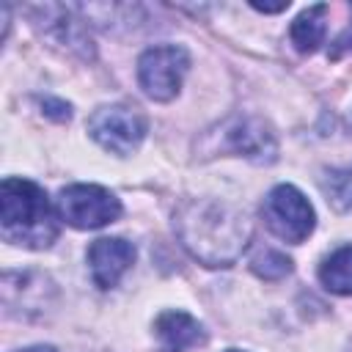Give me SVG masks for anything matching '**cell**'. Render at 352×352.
<instances>
[{"label": "cell", "mask_w": 352, "mask_h": 352, "mask_svg": "<svg viewBox=\"0 0 352 352\" xmlns=\"http://www.w3.org/2000/svg\"><path fill=\"white\" fill-rule=\"evenodd\" d=\"M173 228L184 250L206 267H231L250 242L248 214L212 198L184 201L173 212Z\"/></svg>", "instance_id": "cell-1"}, {"label": "cell", "mask_w": 352, "mask_h": 352, "mask_svg": "<svg viewBox=\"0 0 352 352\" xmlns=\"http://www.w3.org/2000/svg\"><path fill=\"white\" fill-rule=\"evenodd\" d=\"M58 209L30 179H3L0 184V234L6 242L44 250L58 239Z\"/></svg>", "instance_id": "cell-2"}, {"label": "cell", "mask_w": 352, "mask_h": 352, "mask_svg": "<svg viewBox=\"0 0 352 352\" xmlns=\"http://www.w3.org/2000/svg\"><path fill=\"white\" fill-rule=\"evenodd\" d=\"M201 151H206V157L234 154V157H245L261 165L278 157V140L267 121L256 116H231L206 132Z\"/></svg>", "instance_id": "cell-3"}, {"label": "cell", "mask_w": 352, "mask_h": 352, "mask_svg": "<svg viewBox=\"0 0 352 352\" xmlns=\"http://www.w3.org/2000/svg\"><path fill=\"white\" fill-rule=\"evenodd\" d=\"M261 214H264L267 228L292 245H300L302 239H308V234L316 226L314 206L308 204V198L294 184L272 187L261 204Z\"/></svg>", "instance_id": "cell-4"}, {"label": "cell", "mask_w": 352, "mask_h": 352, "mask_svg": "<svg viewBox=\"0 0 352 352\" xmlns=\"http://www.w3.org/2000/svg\"><path fill=\"white\" fill-rule=\"evenodd\" d=\"M146 116L132 104H104L88 118V135L104 151H113L118 157L138 151L146 138Z\"/></svg>", "instance_id": "cell-5"}, {"label": "cell", "mask_w": 352, "mask_h": 352, "mask_svg": "<svg viewBox=\"0 0 352 352\" xmlns=\"http://www.w3.org/2000/svg\"><path fill=\"white\" fill-rule=\"evenodd\" d=\"M55 209L72 228H102L121 214V201L99 184H69L60 190Z\"/></svg>", "instance_id": "cell-6"}, {"label": "cell", "mask_w": 352, "mask_h": 352, "mask_svg": "<svg viewBox=\"0 0 352 352\" xmlns=\"http://www.w3.org/2000/svg\"><path fill=\"white\" fill-rule=\"evenodd\" d=\"M187 69H190V55L184 47L176 44L151 47L138 60V82L146 91V96L157 102H170L179 94Z\"/></svg>", "instance_id": "cell-7"}, {"label": "cell", "mask_w": 352, "mask_h": 352, "mask_svg": "<svg viewBox=\"0 0 352 352\" xmlns=\"http://www.w3.org/2000/svg\"><path fill=\"white\" fill-rule=\"evenodd\" d=\"M28 14L33 16V25L50 36L55 44L66 47L69 52L80 55V58H94V41L85 30V22L77 19L72 14V8L66 6H30Z\"/></svg>", "instance_id": "cell-8"}, {"label": "cell", "mask_w": 352, "mask_h": 352, "mask_svg": "<svg viewBox=\"0 0 352 352\" xmlns=\"http://www.w3.org/2000/svg\"><path fill=\"white\" fill-rule=\"evenodd\" d=\"M135 261V245L121 236H102L88 248L91 278L99 289H113Z\"/></svg>", "instance_id": "cell-9"}, {"label": "cell", "mask_w": 352, "mask_h": 352, "mask_svg": "<svg viewBox=\"0 0 352 352\" xmlns=\"http://www.w3.org/2000/svg\"><path fill=\"white\" fill-rule=\"evenodd\" d=\"M154 333L162 352H187L206 341L201 322L184 311H162L154 322Z\"/></svg>", "instance_id": "cell-10"}, {"label": "cell", "mask_w": 352, "mask_h": 352, "mask_svg": "<svg viewBox=\"0 0 352 352\" xmlns=\"http://www.w3.org/2000/svg\"><path fill=\"white\" fill-rule=\"evenodd\" d=\"M324 14H327V6L316 3V6H308L305 11H300L297 19L292 22L289 38L300 52H314L324 41Z\"/></svg>", "instance_id": "cell-11"}, {"label": "cell", "mask_w": 352, "mask_h": 352, "mask_svg": "<svg viewBox=\"0 0 352 352\" xmlns=\"http://www.w3.org/2000/svg\"><path fill=\"white\" fill-rule=\"evenodd\" d=\"M319 280L333 294H344V297L352 294V245H344V248L333 250L322 261Z\"/></svg>", "instance_id": "cell-12"}, {"label": "cell", "mask_w": 352, "mask_h": 352, "mask_svg": "<svg viewBox=\"0 0 352 352\" xmlns=\"http://www.w3.org/2000/svg\"><path fill=\"white\" fill-rule=\"evenodd\" d=\"M322 190L338 212H352V165L324 170Z\"/></svg>", "instance_id": "cell-13"}, {"label": "cell", "mask_w": 352, "mask_h": 352, "mask_svg": "<svg viewBox=\"0 0 352 352\" xmlns=\"http://www.w3.org/2000/svg\"><path fill=\"white\" fill-rule=\"evenodd\" d=\"M250 270L258 278H264V280H278V278H283V275L292 272V258L286 253H280V250L264 248V250H258L250 258Z\"/></svg>", "instance_id": "cell-14"}, {"label": "cell", "mask_w": 352, "mask_h": 352, "mask_svg": "<svg viewBox=\"0 0 352 352\" xmlns=\"http://www.w3.org/2000/svg\"><path fill=\"white\" fill-rule=\"evenodd\" d=\"M346 52H352V19H349V25L336 36V41L330 44V58H333V60H338V58L346 55Z\"/></svg>", "instance_id": "cell-15"}, {"label": "cell", "mask_w": 352, "mask_h": 352, "mask_svg": "<svg viewBox=\"0 0 352 352\" xmlns=\"http://www.w3.org/2000/svg\"><path fill=\"white\" fill-rule=\"evenodd\" d=\"M41 107H44L47 116H52V118H58V121H69V116H72V107H69L66 102H58V99H44Z\"/></svg>", "instance_id": "cell-16"}, {"label": "cell", "mask_w": 352, "mask_h": 352, "mask_svg": "<svg viewBox=\"0 0 352 352\" xmlns=\"http://www.w3.org/2000/svg\"><path fill=\"white\" fill-rule=\"evenodd\" d=\"M250 6H253V8H258V11H270V14H275V11H283L289 3L283 0V3H278V6H267V3H256V0H253Z\"/></svg>", "instance_id": "cell-17"}, {"label": "cell", "mask_w": 352, "mask_h": 352, "mask_svg": "<svg viewBox=\"0 0 352 352\" xmlns=\"http://www.w3.org/2000/svg\"><path fill=\"white\" fill-rule=\"evenodd\" d=\"M16 352H58L55 346L50 344H38V346H25V349H16Z\"/></svg>", "instance_id": "cell-18"}, {"label": "cell", "mask_w": 352, "mask_h": 352, "mask_svg": "<svg viewBox=\"0 0 352 352\" xmlns=\"http://www.w3.org/2000/svg\"><path fill=\"white\" fill-rule=\"evenodd\" d=\"M226 352H242V349H226Z\"/></svg>", "instance_id": "cell-19"}]
</instances>
